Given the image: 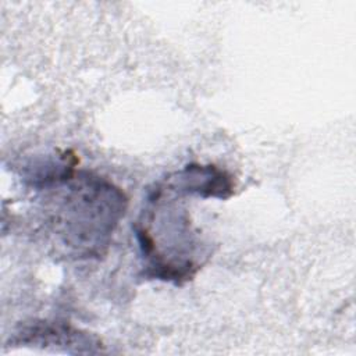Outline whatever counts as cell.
Masks as SVG:
<instances>
[{"label": "cell", "instance_id": "6da1fadb", "mask_svg": "<svg viewBox=\"0 0 356 356\" xmlns=\"http://www.w3.org/2000/svg\"><path fill=\"white\" fill-rule=\"evenodd\" d=\"M47 225L76 259L100 257L124 217L128 199L107 178L90 171L65 172L46 185Z\"/></svg>", "mask_w": 356, "mask_h": 356}, {"label": "cell", "instance_id": "7a4b0ae2", "mask_svg": "<svg viewBox=\"0 0 356 356\" xmlns=\"http://www.w3.org/2000/svg\"><path fill=\"white\" fill-rule=\"evenodd\" d=\"M149 207L142 213L135 231L145 277L181 285L191 280L202 266L196 252L200 242L191 228L188 211L175 204L177 199L163 182L149 195Z\"/></svg>", "mask_w": 356, "mask_h": 356}, {"label": "cell", "instance_id": "3957f363", "mask_svg": "<svg viewBox=\"0 0 356 356\" xmlns=\"http://www.w3.org/2000/svg\"><path fill=\"white\" fill-rule=\"evenodd\" d=\"M8 345L57 348L67 352L95 353L102 350V342L90 332L65 323L32 321L22 324L10 338Z\"/></svg>", "mask_w": 356, "mask_h": 356}]
</instances>
